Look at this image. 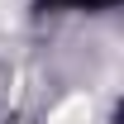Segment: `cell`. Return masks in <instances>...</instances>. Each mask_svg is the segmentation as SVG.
Returning a JSON list of instances; mask_svg holds the SVG:
<instances>
[{"label": "cell", "mask_w": 124, "mask_h": 124, "mask_svg": "<svg viewBox=\"0 0 124 124\" xmlns=\"http://www.w3.org/2000/svg\"><path fill=\"white\" fill-rule=\"evenodd\" d=\"M48 124H91V100L86 95H72V100H62L53 110V119Z\"/></svg>", "instance_id": "obj_1"}, {"label": "cell", "mask_w": 124, "mask_h": 124, "mask_svg": "<svg viewBox=\"0 0 124 124\" xmlns=\"http://www.w3.org/2000/svg\"><path fill=\"white\" fill-rule=\"evenodd\" d=\"M10 15H15V0H0V29L10 24Z\"/></svg>", "instance_id": "obj_2"}]
</instances>
